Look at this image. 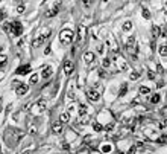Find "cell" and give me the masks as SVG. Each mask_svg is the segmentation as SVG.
Returning a JSON list of instances; mask_svg holds the SVG:
<instances>
[{"mask_svg": "<svg viewBox=\"0 0 167 154\" xmlns=\"http://www.w3.org/2000/svg\"><path fill=\"white\" fill-rule=\"evenodd\" d=\"M75 40V34L71 32V31H62L61 34H59V43L62 44V46H68V44H71V41Z\"/></svg>", "mask_w": 167, "mask_h": 154, "instance_id": "1", "label": "cell"}, {"mask_svg": "<svg viewBox=\"0 0 167 154\" xmlns=\"http://www.w3.org/2000/svg\"><path fill=\"white\" fill-rule=\"evenodd\" d=\"M49 37H50V31H47V32H43V34H40L35 40H33V43H32V46L36 49V47H40V46H43L47 40H49Z\"/></svg>", "mask_w": 167, "mask_h": 154, "instance_id": "2", "label": "cell"}, {"mask_svg": "<svg viewBox=\"0 0 167 154\" xmlns=\"http://www.w3.org/2000/svg\"><path fill=\"white\" fill-rule=\"evenodd\" d=\"M11 24H12V35H15V37H20V35L23 34V24H21L18 20L12 21Z\"/></svg>", "mask_w": 167, "mask_h": 154, "instance_id": "3", "label": "cell"}, {"mask_svg": "<svg viewBox=\"0 0 167 154\" xmlns=\"http://www.w3.org/2000/svg\"><path fill=\"white\" fill-rule=\"evenodd\" d=\"M87 98L91 101V102H97L100 99V95L96 92V90H87Z\"/></svg>", "mask_w": 167, "mask_h": 154, "instance_id": "4", "label": "cell"}, {"mask_svg": "<svg viewBox=\"0 0 167 154\" xmlns=\"http://www.w3.org/2000/svg\"><path fill=\"white\" fill-rule=\"evenodd\" d=\"M73 70H75V66H73V63L67 60V61L64 63V72H65V75H67V76H70V75L73 73Z\"/></svg>", "mask_w": 167, "mask_h": 154, "instance_id": "5", "label": "cell"}, {"mask_svg": "<svg viewBox=\"0 0 167 154\" xmlns=\"http://www.w3.org/2000/svg\"><path fill=\"white\" fill-rule=\"evenodd\" d=\"M59 6H61L59 3H55V5H53V6H52V8L46 12V17H53V15H56V14L59 12Z\"/></svg>", "mask_w": 167, "mask_h": 154, "instance_id": "6", "label": "cell"}, {"mask_svg": "<svg viewBox=\"0 0 167 154\" xmlns=\"http://www.w3.org/2000/svg\"><path fill=\"white\" fill-rule=\"evenodd\" d=\"M27 92H29V86H27V84H21L18 89H15V93H17L18 96H24Z\"/></svg>", "mask_w": 167, "mask_h": 154, "instance_id": "7", "label": "cell"}, {"mask_svg": "<svg viewBox=\"0 0 167 154\" xmlns=\"http://www.w3.org/2000/svg\"><path fill=\"white\" fill-rule=\"evenodd\" d=\"M30 72V66L29 64H23L17 69V75H27Z\"/></svg>", "mask_w": 167, "mask_h": 154, "instance_id": "8", "label": "cell"}, {"mask_svg": "<svg viewBox=\"0 0 167 154\" xmlns=\"http://www.w3.org/2000/svg\"><path fill=\"white\" fill-rule=\"evenodd\" d=\"M41 76H43L44 79H47L49 76H52V67H50V66L44 67V69H43V72H41Z\"/></svg>", "mask_w": 167, "mask_h": 154, "instance_id": "9", "label": "cell"}, {"mask_svg": "<svg viewBox=\"0 0 167 154\" xmlns=\"http://www.w3.org/2000/svg\"><path fill=\"white\" fill-rule=\"evenodd\" d=\"M128 50L131 49V47H135V37L134 35H131L129 38H128V41H126V46H125Z\"/></svg>", "mask_w": 167, "mask_h": 154, "instance_id": "10", "label": "cell"}, {"mask_svg": "<svg viewBox=\"0 0 167 154\" xmlns=\"http://www.w3.org/2000/svg\"><path fill=\"white\" fill-rule=\"evenodd\" d=\"M52 130H53V133H55V134H61V133H62V124H61V122L53 124Z\"/></svg>", "mask_w": 167, "mask_h": 154, "instance_id": "11", "label": "cell"}, {"mask_svg": "<svg viewBox=\"0 0 167 154\" xmlns=\"http://www.w3.org/2000/svg\"><path fill=\"white\" fill-rule=\"evenodd\" d=\"M96 58V55L93 53V52H85V55H84V60L90 64V63H93V60Z\"/></svg>", "mask_w": 167, "mask_h": 154, "instance_id": "12", "label": "cell"}, {"mask_svg": "<svg viewBox=\"0 0 167 154\" xmlns=\"http://www.w3.org/2000/svg\"><path fill=\"white\" fill-rule=\"evenodd\" d=\"M160 34H161V29L158 27V26H152V38L155 40V38H158L160 37Z\"/></svg>", "mask_w": 167, "mask_h": 154, "instance_id": "13", "label": "cell"}, {"mask_svg": "<svg viewBox=\"0 0 167 154\" xmlns=\"http://www.w3.org/2000/svg\"><path fill=\"white\" fill-rule=\"evenodd\" d=\"M35 107L38 108V111H44V110H46V101H44V99H41V101H38Z\"/></svg>", "mask_w": 167, "mask_h": 154, "instance_id": "14", "label": "cell"}, {"mask_svg": "<svg viewBox=\"0 0 167 154\" xmlns=\"http://www.w3.org/2000/svg\"><path fill=\"white\" fill-rule=\"evenodd\" d=\"M84 37H85V29H84L82 26H79V32H78V38H76V40H78V43H79V41H82V38H84Z\"/></svg>", "mask_w": 167, "mask_h": 154, "instance_id": "15", "label": "cell"}, {"mask_svg": "<svg viewBox=\"0 0 167 154\" xmlns=\"http://www.w3.org/2000/svg\"><path fill=\"white\" fill-rule=\"evenodd\" d=\"M126 92H128V84H126V82H123V84H122V87H120V90H119V96H125V95H126Z\"/></svg>", "mask_w": 167, "mask_h": 154, "instance_id": "16", "label": "cell"}, {"mask_svg": "<svg viewBox=\"0 0 167 154\" xmlns=\"http://www.w3.org/2000/svg\"><path fill=\"white\" fill-rule=\"evenodd\" d=\"M3 29H5L9 35H12V24H11V23H8V21H6V23H3Z\"/></svg>", "mask_w": 167, "mask_h": 154, "instance_id": "17", "label": "cell"}, {"mask_svg": "<svg viewBox=\"0 0 167 154\" xmlns=\"http://www.w3.org/2000/svg\"><path fill=\"white\" fill-rule=\"evenodd\" d=\"M122 29H123V31H126V32H128V31H131V29H132V23H131V21H125V23H123V26H122Z\"/></svg>", "mask_w": 167, "mask_h": 154, "instance_id": "18", "label": "cell"}, {"mask_svg": "<svg viewBox=\"0 0 167 154\" xmlns=\"http://www.w3.org/2000/svg\"><path fill=\"white\" fill-rule=\"evenodd\" d=\"M151 93V89L149 87H146V86H141L140 87V95H149Z\"/></svg>", "mask_w": 167, "mask_h": 154, "instance_id": "19", "label": "cell"}, {"mask_svg": "<svg viewBox=\"0 0 167 154\" xmlns=\"http://www.w3.org/2000/svg\"><path fill=\"white\" fill-rule=\"evenodd\" d=\"M160 101H161V95H158V93L154 95V96L151 98V102H152V104H158Z\"/></svg>", "mask_w": 167, "mask_h": 154, "instance_id": "20", "label": "cell"}, {"mask_svg": "<svg viewBox=\"0 0 167 154\" xmlns=\"http://www.w3.org/2000/svg\"><path fill=\"white\" fill-rule=\"evenodd\" d=\"M160 55H161V57H167V46L166 44L160 46Z\"/></svg>", "mask_w": 167, "mask_h": 154, "instance_id": "21", "label": "cell"}, {"mask_svg": "<svg viewBox=\"0 0 167 154\" xmlns=\"http://www.w3.org/2000/svg\"><path fill=\"white\" fill-rule=\"evenodd\" d=\"M85 113H87V105L81 104V105H79V116H84Z\"/></svg>", "mask_w": 167, "mask_h": 154, "instance_id": "22", "label": "cell"}, {"mask_svg": "<svg viewBox=\"0 0 167 154\" xmlns=\"http://www.w3.org/2000/svg\"><path fill=\"white\" fill-rule=\"evenodd\" d=\"M68 121H70V115H68L67 111L62 113V115H61V122H68Z\"/></svg>", "mask_w": 167, "mask_h": 154, "instance_id": "23", "label": "cell"}, {"mask_svg": "<svg viewBox=\"0 0 167 154\" xmlns=\"http://www.w3.org/2000/svg\"><path fill=\"white\" fill-rule=\"evenodd\" d=\"M93 128H94V131H97V133L103 130V127H102V124H99V122H94V124H93Z\"/></svg>", "mask_w": 167, "mask_h": 154, "instance_id": "24", "label": "cell"}, {"mask_svg": "<svg viewBox=\"0 0 167 154\" xmlns=\"http://www.w3.org/2000/svg\"><path fill=\"white\" fill-rule=\"evenodd\" d=\"M24 9H26L24 3H20V5L17 6V12H18V14H23V12H24Z\"/></svg>", "mask_w": 167, "mask_h": 154, "instance_id": "25", "label": "cell"}, {"mask_svg": "<svg viewBox=\"0 0 167 154\" xmlns=\"http://www.w3.org/2000/svg\"><path fill=\"white\" fill-rule=\"evenodd\" d=\"M138 78H140V73H138V72H132V73H129V79L134 81V79H138Z\"/></svg>", "mask_w": 167, "mask_h": 154, "instance_id": "26", "label": "cell"}, {"mask_svg": "<svg viewBox=\"0 0 167 154\" xmlns=\"http://www.w3.org/2000/svg\"><path fill=\"white\" fill-rule=\"evenodd\" d=\"M29 82H30V84H36V82H38V75H36V73H33V75L30 76Z\"/></svg>", "mask_w": 167, "mask_h": 154, "instance_id": "27", "label": "cell"}, {"mask_svg": "<svg viewBox=\"0 0 167 154\" xmlns=\"http://www.w3.org/2000/svg\"><path fill=\"white\" fill-rule=\"evenodd\" d=\"M102 66H103V67H105V69H106V67H109V66H111V61H109V60H108V58H105V60H103V61H102Z\"/></svg>", "mask_w": 167, "mask_h": 154, "instance_id": "28", "label": "cell"}, {"mask_svg": "<svg viewBox=\"0 0 167 154\" xmlns=\"http://www.w3.org/2000/svg\"><path fill=\"white\" fill-rule=\"evenodd\" d=\"M5 18H6V11H5V9H0V23H2Z\"/></svg>", "mask_w": 167, "mask_h": 154, "instance_id": "29", "label": "cell"}, {"mask_svg": "<svg viewBox=\"0 0 167 154\" xmlns=\"http://www.w3.org/2000/svg\"><path fill=\"white\" fill-rule=\"evenodd\" d=\"M6 60H8V58H6V57H5V55H0V67H2V66H5V64H6Z\"/></svg>", "mask_w": 167, "mask_h": 154, "instance_id": "30", "label": "cell"}, {"mask_svg": "<svg viewBox=\"0 0 167 154\" xmlns=\"http://www.w3.org/2000/svg\"><path fill=\"white\" fill-rule=\"evenodd\" d=\"M143 17H144V18H151V12H149V9H143Z\"/></svg>", "mask_w": 167, "mask_h": 154, "instance_id": "31", "label": "cell"}, {"mask_svg": "<svg viewBox=\"0 0 167 154\" xmlns=\"http://www.w3.org/2000/svg\"><path fill=\"white\" fill-rule=\"evenodd\" d=\"M113 128H114V122H109V124L105 127V130H106V131H113Z\"/></svg>", "mask_w": 167, "mask_h": 154, "instance_id": "32", "label": "cell"}, {"mask_svg": "<svg viewBox=\"0 0 167 154\" xmlns=\"http://www.w3.org/2000/svg\"><path fill=\"white\" fill-rule=\"evenodd\" d=\"M166 127H167V119H163L160 122V128H166Z\"/></svg>", "mask_w": 167, "mask_h": 154, "instance_id": "33", "label": "cell"}, {"mask_svg": "<svg viewBox=\"0 0 167 154\" xmlns=\"http://www.w3.org/2000/svg\"><path fill=\"white\" fill-rule=\"evenodd\" d=\"M102 150H103L105 153H109V151H111V147H109V145H105V147H103Z\"/></svg>", "mask_w": 167, "mask_h": 154, "instance_id": "34", "label": "cell"}, {"mask_svg": "<svg viewBox=\"0 0 167 154\" xmlns=\"http://www.w3.org/2000/svg\"><path fill=\"white\" fill-rule=\"evenodd\" d=\"M68 98H70L71 101H75V98H76V96H75V93H73V92H68Z\"/></svg>", "mask_w": 167, "mask_h": 154, "instance_id": "35", "label": "cell"}, {"mask_svg": "<svg viewBox=\"0 0 167 154\" xmlns=\"http://www.w3.org/2000/svg\"><path fill=\"white\" fill-rule=\"evenodd\" d=\"M84 6H85V8H90V6H93V2H85Z\"/></svg>", "mask_w": 167, "mask_h": 154, "instance_id": "36", "label": "cell"}, {"mask_svg": "<svg viewBox=\"0 0 167 154\" xmlns=\"http://www.w3.org/2000/svg\"><path fill=\"white\" fill-rule=\"evenodd\" d=\"M44 53H46V55H49V53H50V49H49V47H46V49H44Z\"/></svg>", "mask_w": 167, "mask_h": 154, "instance_id": "37", "label": "cell"}, {"mask_svg": "<svg viewBox=\"0 0 167 154\" xmlns=\"http://www.w3.org/2000/svg\"><path fill=\"white\" fill-rule=\"evenodd\" d=\"M0 52H2V46H0Z\"/></svg>", "mask_w": 167, "mask_h": 154, "instance_id": "38", "label": "cell"}, {"mask_svg": "<svg viewBox=\"0 0 167 154\" xmlns=\"http://www.w3.org/2000/svg\"><path fill=\"white\" fill-rule=\"evenodd\" d=\"M119 154H125V153H119Z\"/></svg>", "mask_w": 167, "mask_h": 154, "instance_id": "39", "label": "cell"}, {"mask_svg": "<svg viewBox=\"0 0 167 154\" xmlns=\"http://www.w3.org/2000/svg\"><path fill=\"white\" fill-rule=\"evenodd\" d=\"M166 6H167V2H166Z\"/></svg>", "mask_w": 167, "mask_h": 154, "instance_id": "40", "label": "cell"}]
</instances>
